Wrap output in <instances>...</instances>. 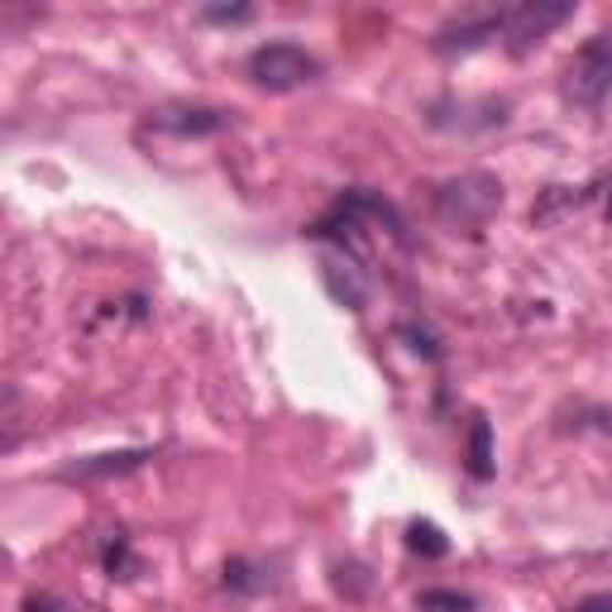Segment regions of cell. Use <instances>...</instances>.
I'll list each match as a JSON object with an SVG mask.
<instances>
[{
  "label": "cell",
  "mask_w": 612,
  "mask_h": 612,
  "mask_svg": "<svg viewBox=\"0 0 612 612\" xmlns=\"http://www.w3.org/2000/svg\"><path fill=\"white\" fill-rule=\"evenodd\" d=\"M498 207H503V182L488 178V172H460V178H450L441 192H435L441 221L455 230H469V235L484 230Z\"/></svg>",
  "instance_id": "obj_1"
},
{
  "label": "cell",
  "mask_w": 612,
  "mask_h": 612,
  "mask_svg": "<svg viewBox=\"0 0 612 612\" xmlns=\"http://www.w3.org/2000/svg\"><path fill=\"white\" fill-rule=\"evenodd\" d=\"M560 92L574 106H599L612 92V34H593L589 43H579L570 53V63H564Z\"/></svg>",
  "instance_id": "obj_2"
},
{
  "label": "cell",
  "mask_w": 612,
  "mask_h": 612,
  "mask_svg": "<svg viewBox=\"0 0 612 612\" xmlns=\"http://www.w3.org/2000/svg\"><path fill=\"white\" fill-rule=\"evenodd\" d=\"M316 72L320 63L297 43H264V49L250 53V77L264 92H297V86L316 82Z\"/></svg>",
  "instance_id": "obj_3"
},
{
  "label": "cell",
  "mask_w": 612,
  "mask_h": 612,
  "mask_svg": "<svg viewBox=\"0 0 612 612\" xmlns=\"http://www.w3.org/2000/svg\"><path fill=\"white\" fill-rule=\"evenodd\" d=\"M564 20H574V0H527V6H513L503 20V43L507 53H531L550 29H560Z\"/></svg>",
  "instance_id": "obj_4"
},
{
  "label": "cell",
  "mask_w": 612,
  "mask_h": 612,
  "mask_svg": "<svg viewBox=\"0 0 612 612\" xmlns=\"http://www.w3.org/2000/svg\"><path fill=\"white\" fill-rule=\"evenodd\" d=\"M503 20H507V10H474V14H460V20H450L445 29H435L431 49L441 53V57H450V53H474V49H484L488 39L503 34Z\"/></svg>",
  "instance_id": "obj_5"
},
{
  "label": "cell",
  "mask_w": 612,
  "mask_h": 612,
  "mask_svg": "<svg viewBox=\"0 0 612 612\" xmlns=\"http://www.w3.org/2000/svg\"><path fill=\"white\" fill-rule=\"evenodd\" d=\"M158 129L178 139H207V135H221L230 129V110H215V106H178V110H158L154 115Z\"/></svg>",
  "instance_id": "obj_6"
},
{
  "label": "cell",
  "mask_w": 612,
  "mask_h": 612,
  "mask_svg": "<svg viewBox=\"0 0 612 612\" xmlns=\"http://www.w3.org/2000/svg\"><path fill=\"white\" fill-rule=\"evenodd\" d=\"M320 283H326V293L340 306H349V312H363V302H369V287H363L355 258L326 254V258H320Z\"/></svg>",
  "instance_id": "obj_7"
},
{
  "label": "cell",
  "mask_w": 612,
  "mask_h": 612,
  "mask_svg": "<svg viewBox=\"0 0 612 612\" xmlns=\"http://www.w3.org/2000/svg\"><path fill=\"white\" fill-rule=\"evenodd\" d=\"M154 460V450H110V455H86L77 464H67L63 478H120V474H135Z\"/></svg>",
  "instance_id": "obj_8"
},
{
  "label": "cell",
  "mask_w": 612,
  "mask_h": 612,
  "mask_svg": "<svg viewBox=\"0 0 612 612\" xmlns=\"http://www.w3.org/2000/svg\"><path fill=\"white\" fill-rule=\"evenodd\" d=\"M464 469H469L478 484H488L493 478V426L484 416L469 421V445H464Z\"/></svg>",
  "instance_id": "obj_9"
},
{
  "label": "cell",
  "mask_w": 612,
  "mask_h": 612,
  "mask_svg": "<svg viewBox=\"0 0 612 612\" xmlns=\"http://www.w3.org/2000/svg\"><path fill=\"white\" fill-rule=\"evenodd\" d=\"M579 207H584V192H574V187H550V192L541 197V207H531V221L550 225L560 211H579Z\"/></svg>",
  "instance_id": "obj_10"
},
{
  "label": "cell",
  "mask_w": 612,
  "mask_h": 612,
  "mask_svg": "<svg viewBox=\"0 0 612 612\" xmlns=\"http://www.w3.org/2000/svg\"><path fill=\"white\" fill-rule=\"evenodd\" d=\"M407 546H412L416 556H426V560L450 556V541H445V531L435 527V521H412V527H407Z\"/></svg>",
  "instance_id": "obj_11"
},
{
  "label": "cell",
  "mask_w": 612,
  "mask_h": 612,
  "mask_svg": "<svg viewBox=\"0 0 612 612\" xmlns=\"http://www.w3.org/2000/svg\"><path fill=\"white\" fill-rule=\"evenodd\" d=\"M416 608L421 612H474V599L460 589H426V593H416Z\"/></svg>",
  "instance_id": "obj_12"
},
{
  "label": "cell",
  "mask_w": 612,
  "mask_h": 612,
  "mask_svg": "<svg viewBox=\"0 0 612 612\" xmlns=\"http://www.w3.org/2000/svg\"><path fill=\"white\" fill-rule=\"evenodd\" d=\"M106 574L110 579H135L139 574V560H135V550H129L120 536H115V546L106 550Z\"/></svg>",
  "instance_id": "obj_13"
},
{
  "label": "cell",
  "mask_w": 612,
  "mask_h": 612,
  "mask_svg": "<svg viewBox=\"0 0 612 612\" xmlns=\"http://www.w3.org/2000/svg\"><path fill=\"white\" fill-rule=\"evenodd\" d=\"M398 335H402V340H412V349H416V355H426V359H441V349H435V340H431V335H421V330H412V326H398Z\"/></svg>",
  "instance_id": "obj_14"
},
{
  "label": "cell",
  "mask_w": 612,
  "mask_h": 612,
  "mask_svg": "<svg viewBox=\"0 0 612 612\" xmlns=\"http://www.w3.org/2000/svg\"><path fill=\"white\" fill-rule=\"evenodd\" d=\"M207 20H215V24H230V20H250V6H211V10H207Z\"/></svg>",
  "instance_id": "obj_15"
},
{
  "label": "cell",
  "mask_w": 612,
  "mask_h": 612,
  "mask_svg": "<svg viewBox=\"0 0 612 612\" xmlns=\"http://www.w3.org/2000/svg\"><path fill=\"white\" fill-rule=\"evenodd\" d=\"M570 612H612V593H589V599H579Z\"/></svg>",
  "instance_id": "obj_16"
},
{
  "label": "cell",
  "mask_w": 612,
  "mask_h": 612,
  "mask_svg": "<svg viewBox=\"0 0 612 612\" xmlns=\"http://www.w3.org/2000/svg\"><path fill=\"white\" fill-rule=\"evenodd\" d=\"M29 612H72V608H63L57 599H29Z\"/></svg>",
  "instance_id": "obj_17"
},
{
  "label": "cell",
  "mask_w": 612,
  "mask_h": 612,
  "mask_svg": "<svg viewBox=\"0 0 612 612\" xmlns=\"http://www.w3.org/2000/svg\"><path fill=\"white\" fill-rule=\"evenodd\" d=\"M608 221H612V201H608Z\"/></svg>",
  "instance_id": "obj_18"
}]
</instances>
